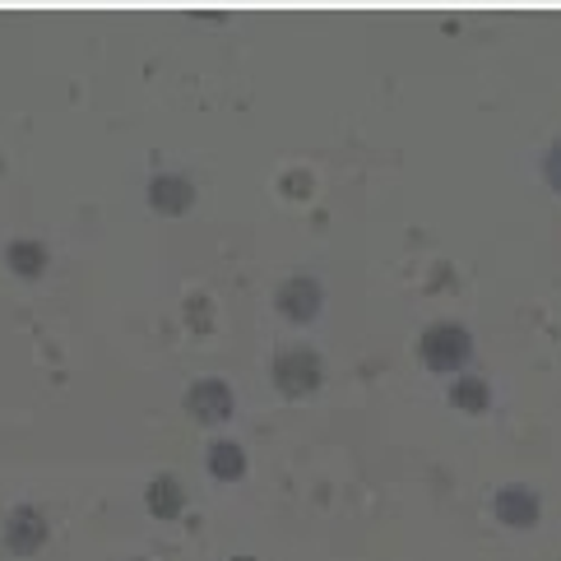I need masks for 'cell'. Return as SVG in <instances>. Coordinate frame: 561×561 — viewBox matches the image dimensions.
I'll use <instances>...</instances> for the list:
<instances>
[{
  "mask_svg": "<svg viewBox=\"0 0 561 561\" xmlns=\"http://www.w3.org/2000/svg\"><path fill=\"white\" fill-rule=\"evenodd\" d=\"M417 357H423L427 371L450 376L473 357V334L459 325V320H436V325H427L423 339H417Z\"/></svg>",
  "mask_w": 561,
  "mask_h": 561,
  "instance_id": "6da1fadb",
  "label": "cell"
},
{
  "mask_svg": "<svg viewBox=\"0 0 561 561\" xmlns=\"http://www.w3.org/2000/svg\"><path fill=\"white\" fill-rule=\"evenodd\" d=\"M274 390L284 399H307L320 390V380H325V367H320V353L316 348H278L274 357Z\"/></svg>",
  "mask_w": 561,
  "mask_h": 561,
  "instance_id": "7a4b0ae2",
  "label": "cell"
},
{
  "mask_svg": "<svg viewBox=\"0 0 561 561\" xmlns=\"http://www.w3.org/2000/svg\"><path fill=\"white\" fill-rule=\"evenodd\" d=\"M186 413L195 417V423H205V427L228 423V417L237 413L232 386H228V380H218V376H199V380H191V390H186Z\"/></svg>",
  "mask_w": 561,
  "mask_h": 561,
  "instance_id": "3957f363",
  "label": "cell"
},
{
  "mask_svg": "<svg viewBox=\"0 0 561 561\" xmlns=\"http://www.w3.org/2000/svg\"><path fill=\"white\" fill-rule=\"evenodd\" d=\"M320 307H325V288H320L311 274H293L274 293V311L284 320H293V325H311L320 316Z\"/></svg>",
  "mask_w": 561,
  "mask_h": 561,
  "instance_id": "277c9868",
  "label": "cell"
},
{
  "mask_svg": "<svg viewBox=\"0 0 561 561\" xmlns=\"http://www.w3.org/2000/svg\"><path fill=\"white\" fill-rule=\"evenodd\" d=\"M492 515L506 529H534L538 519H543V496H538L534 488H525V483H506L492 496Z\"/></svg>",
  "mask_w": 561,
  "mask_h": 561,
  "instance_id": "5b68a950",
  "label": "cell"
},
{
  "mask_svg": "<svg viewBox=\"0 0 561 561\" xmlns=\"http://www.w3.org/2000/svg\"><path fill=\"white\" fill-rule=\"evenodd\" d=\"M0 538H5V548L14 557H33V552H43V543L51 538L47 529V515L37 511V506H14L5 515V529H0Z\"/></svg>",
  "mask_w": 561,
  "mask_h": 561,
  "instance_id": "8992f818",
  "label": "cell"
},
{
  "mask_svg": "<svg viewBox=\"0 0 561 561\" xmlns=\"http://www.w3.org/2000/svg\"><path fill=\"white\" fill-rule=\"evenodd\" d=\"M145 199H149L153 214L176 218V214H186L195 205V186H191V176H182V172H158L149 182V191H145Z\"/></svg>",
  "mask_w": 561,
  "mask_h": 561,
  "instance_id": "52a82bcc",
  "label": "cell"
},
{
  "mask_svg": "<svg viewBox=\"0 0 561 561\" xmlns=\"http://www.w3.org/2000/svg\"><path fill=\"white\" fill-rule=\"evenodd\" d=\"M145 506H149L153 519H176V515L186 511V488L176 483L172 473H158L153 483L145 488Z\"/></svg>",
  "mask_w": 561,
  "mask_h": 561,
  "instance_id": "ba28073f",
  "label": "cell"
},
{
  "mask_svg": "<svg viewBox=\"0 0 561 561\" xmlns=\"http://www.w3.org/2000/svg\"><path fill=\"white\" fill-rule=\"evenodd\" d=\"M47 247L43 242H33V237H19V242L5 247V270L14 278H43L47 274Z\"/></svg>",
  "mask_w": 561,
  "mask_h": 561,
  "instance_id": "9c48e42d",
  "label": "cell"
},
{
  "mask_svg": "<svg viewBox=\"0 0 561 561\" xmlns=\"http://www.w3.org/2000/svg\"><path fill=\"white\" fill-rule=\"evenodd\" d=\"M205 465H209V473L218 478V483H237V478H247V450L237 446V440H214Z\"/></svg>",
  "mask_w": 561,
  "mask_h": 561,
  "instance_id": "30bf717a",
  "label": "cell"
},
{
  "mask_svg": "<svg viewBox=\"0 0 561 561\" xmlns=\"http://www.w3.org/2000/svg\"><path fill=\"white\" fill-rule=\"evenodd\" d=\"M450 409H459V413H488L492 409V386L483 376H455L450 380Z\"/></svg>",
  "mask_w": 561,
  "mask_h": 561,
  "instance_id": "8fae6325",
  "label": "cell"
},
{
  "mask_svg": "<svg viewBox=\"0 0 561 561\" xmlns=\"http://www.w3.org/2000/svg\"><path fill=\"white\" fill-rule=\"evenodd\" d=\"M186 325L195 330V334H209L214 330V302L205 293H191L186 297Z\"/></svg>",
  "mask_w": 561,
  "mask_h": 561,
  "instance_id": "7c38bea8",
  "label": "cell"
},
{
  "mask_svg": "<svg viewBox=\"0 0 561 561\" xmlns=\"http://www.w3.org/2000/svg\"><path fill=\"white\" fill-rule=\"evenodd\" d=\"M543 182L561 195V139H552L548 153H543Z\"/></svg>",
  "mask_w": 561,
  "mask_h": 561,
  "instance_id": "4fadbf2b",
  "label": "cell"
},
{
  "mask_svg": "<svg viewBox=\"0 0 561 561\" xmlns=\"http://www.w3.org/2000/svg\"><path fill=\"white\" fill-rule=\"evenodd\" d=\"M278 186H284L288 199H307V195H311V172H288Z\"/></svg>",
  "mask_w": 561,
  "mask_h": 561,
  "instance_id": "5bb4252c",
  "label": "cell"
},
{
  "mask_svg": "<svg viewBox=\"0 0 561 561\" xmlns=\"http://www.w3.org/2000/svg\"><path fill=\"white\" fill-rule=\"evenodd\" d=\"M446 278L455 284V270H450V265H436V270H432V284H427V288H432V293H436V288H446Z\"/></svg>",
  "mask_w": 561,
  "mask_h": 561,
  "instance_id": "9a60e30c",
  "label": "cell"
},
{
  "mask_svg": "<svg viewBox=\"0 0 561 561\" xmlns=\"http://www.w3.org/2000/svg\"><path fill=\"white\" fill-rule=\"evenodd\" d=\"M228 561H260V557H228Z\"/></svg>",
  "mask_w": 561,
  "mask_h": 561,
  "instance_id": "2e32d148",
  "label": "cell"
},
{
  "mask_svg": "<svg viewBox=\"0 0 561 561\" xmlns=\"http://www.w3.org/2000/svg\"><path fill=\"white\" fill-rule=\"evenodd\" d=\"M130 561H145V557H130Z\"/></svg>",
  "mask_w": 561,
  "mask_h": 561,
  "instance_id": "e0dca14e",
  "label": "cell"
}]
</instances>
